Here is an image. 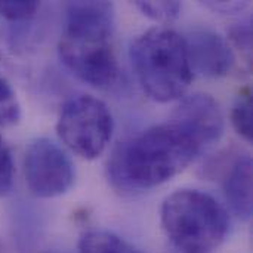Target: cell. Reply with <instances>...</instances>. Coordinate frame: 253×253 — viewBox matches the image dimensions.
<instances>
[{
	"label": "cell",
	"mask_w": 253,
	"mask_h": 253,
	"mask_svg": "<svg viewBox=\"0 0 253 253\" xmlns=\"http://www.w3.org/2000/svg\"><path fill=\"white\" fill-rule=\"evenodd\" d=\"M200 151L191 133L168 122L123 142L111 157L110 176L120 190H150L181 173Z\"/></svg>",
	"instance_id": "6da1fadb"
},
{
	"label": "cell",
	"mask_w": 253,
	"mask_h": 253,
	"mask_svg": "<svg viewBox=\"0 0 253 253\" xmlns=\"http://www.w3.org/2000/svg\"><path fill=\"white\" fill-rule=\"evenodd\" d=\"M114 9L105 1H76L65 7L58 50L64 65L82 82L107 89L120 77L111 44Z\"/></svg>",
	"instance_id": "7a4b0ae2"
},
{
	"label": "cell",
	"mask_w": 253,
	"mask_h": 253,
	"mask_svg": "<svg viewBox=\"0 0 253 253\" xmlns=\"http://www.w3.org/2000/svg\"><path fill=\"white\" fill-rule=\"evenodd\" d=\"M130 59L145 93L157 102L179 99L193 80L187 46L175 30L156 27L130 46Z\"/></svg>",
	"instance_id": "3957f363"
},
{
	"label": "cell",
	"mask_w": 253,
	"mask_h": 253,
	"mask_svg": "<svg viewBox=\"0 0 253 253\" xmlns=\"http://www.w3.org/2000/svg\"><path fill=\"white\" fill-rule=\"evenodd\" d=\"M160 222L170 243L181 253H212L225 240L228 213L211 194L178 190L162 205Z\"/></svg>",
	"instance_id": "277c9868"
},
{
	"label": "cell",
	"mask_w": 253,
	"mask_h": 253,
	"mask_svg": "<svg viewBox=\"0 0 253 253\" xmlns=\"http://www.w3.org/2000/svg\"><path fill=\"white\" fill-rule=\"evenodd\" d=\"M113 127V116L108 107L92 95L70 98L62 105L56 123L61 141L87 160L104 153L111 139Z\"/></svg>",
	"instance_id": "5b68a950"
},
{
	"label": "cell",
	"mask_w": 253,
	"mask_h": 253,
	"mask_svg": "<svg viewBox=\"0 0 253 253\" xmlns=\"http://www.w3.org/2000/svg\"><path fill=\"white\" fill-rule=\"evenodd\" d=\"M24 175L30 191L42 199L65 194L76 176L70 157L47 138H37L28 144L24 156Z\"/></svg>",
	"instance_id": "8992f818"
},
{
	"label": "cell",
	"mask_w": 253,
	"mask_h": 253,
	"mask_svg": "<svg viewBox=\"0 0 253 253\" xmlns=\"http://www.w3.org/2000/svg\"><path fill=\"white\" fill-rule=\"evenodd\" d=\"M170 122L184 127L203 148L218 142L224 133V116L219 104L208 93H194L181 101Z\"/></svg>",
	"instance_id": "52a82bcc"
},
{
	"label": "cell",
	"mask_w": 253,
	"mask_h": 253,
	"mask_svg": "<svg viewBox=\"0 0 253 253\" xmlns=\"http://www.w3.org/2000/svg\"><path fill=\"white\" fill-rule=\"evenodd\" d=\"M193 74L224 77L234 65V52L221 34L209 28H196L184 39Z\"/></svg>",
	"instance_id": "ba28073f"
},
{
	"label": "cell",
	"mask_w": 253,
	"mask_h": 253,
	"mask_svg": "<svg viewBox=\"0 0 253 253\" xmlns=\"http://www.w3.org/2000/svg\"><path fill=\"white\" fill-rule=\"evenodd\" d=\"M225 199L233 212L249 221L252 218V159L245 156L231 166L224 182Z\"/></svg>",
	"instance_id": "9c48e42d"
},
{
	"label": "cell",
	"mask_w": 253,
	"mask_h": 253,
	"mask_svg": "<svg viewBox=\"0 0 253 253\" xmlns=\"http://www.w3.org/2000/svg\"><path fill=\"white\" fill-rule=\"evenodd\" d=\"M80 253H145L110 231H89L79 242Z\"/></svg>",
	"instance_id": "30bf717a"
},
{
	"label": "cell",
	"mask_w": 253,
	"mask_h": 253,
	"mask_svg": "<svg viewBox=\"0 0 253 253\" xmlns=\"http://www.w3.org/2000/svg\"><path fill=\"white\" fill-rule=\"evenodd\" d=\"M231 123L236 132L248 142H252V92L243 89L231 110Z\"/></svg>",
	"instance_id": "8fae6325"
},
{
	"label": "cell",
	"mask_w": 253,
	"mask_h": 253,
	"mask_svg": "<svg viewBox=\"0 0 253 253\" xmlns=\"http://www.w3.org/2000/svg\"><path fill=\"white\" fill-rule=\"evenodd\" d=\"M21 117V107L15 90L9 82L0 76V126L18 123Z\"/></svg>",
	"instance_id": "7c38bea8"
},
{
	"label": "cell",
	"mask_w": 253,
	"mask_h": 253,
	"mask_svg": "<svg viewBox=\"0 0 253 253\" xmlns=\"http://www.w3.org/2000/svg\"><path fill=\"white\" fill-rule=\"evenodd\" d=\"M135 6L148 18L160 22H170L181 13L179 1H135Z\"/></svg>",
	"instance_id": "4fadbf2b"
},
{
	"label": "cell",
	"mask_w": 253,
	"mask_h": 253,
	"mask_svg": "<svg viewBox=\"0 0 253 253\" xmlns=\"http://www.w3.org/2000/svg\"><path fill=\"white\" fill-rule=\"evenodd\" d=\"M40 7L37 1H16V0H0V16L7 21H28Z\"/></svg>",
	"instance_id": "5bb4252c"
},
{
	"label": "cell",
	"mask_w": 253,
	"mask_h": 253,
	"mask_svg": "<svg viewBox=\"0 0 253 253\" xmlns=\"http://www.w3.org/2000/svg\"><path fill=\"white\" fill-rule=\"evenodd\" d=\"M13 182V160L10 150L0 135V197L6 196Z\"/></svg>",
	"instance_id": "9a60e30c"
},
{
	"label": "cell",
	"mask_w": 253,
	"mask_h": 253,
	"mask_svg": "<svg viewBox=\"0 0 253 253\" xmlns=\"http://www.w3.org/2000/svg\"><path fill=\"white\" fill-rule=\"evenodd\" d=\"M239 50H242L248 59H251L252 53V28L249 22H242L230 30V37H228Z\"/></svg>",
	"instance_id": "2e32d148"
},
{
	"label": "cell",
	"mask_w": 253,
	"mask_h": 253,
	"mask_svg": "<svg viewBox=\"0 0 253 253\" xmlns=\"http://www.w3.org/2000/svg\"><path fill=\"white\" fill-rule=\"evenodd\" d=\"M206 7L215 10V12H224V13H234L240 12L245 7H248V1H206Z\"/></svg>",
	"instance_id": "e0dca14e"
}]
</instances>
